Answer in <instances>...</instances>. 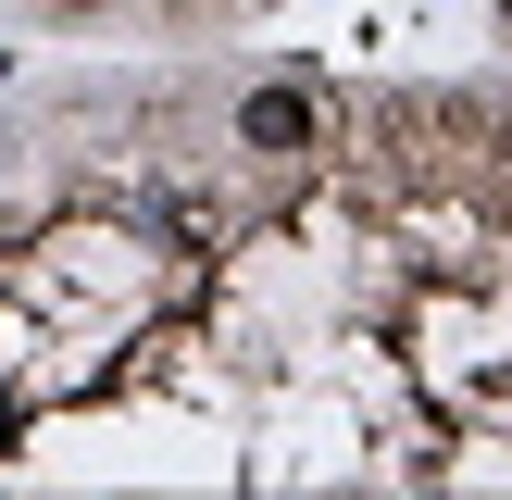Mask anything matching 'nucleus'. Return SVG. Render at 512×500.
Listing matches in <instances>:
<instances>
[{
  "label": "nucleus",
  "mask_w": 512,
  "mask_h": 500,
  "mask_svg": "<svg viewBox=\"0 0 512 500\" xmlns=\"http://www.w3.org/2000/svg\"><path fill=\"white\" fill-rule=\"evenodd\" d=\"M313 138H325V100H313V88H250V100H238V150H275V163H300Z\"/></svg>",
  "instance_id": "f257e3e1"
},
{
  "label": "nucleus",
  "mask_w": 512,
  "mask_h": 500,
  "mask_svg": "<svg viewBox=\"0 0 512 500\" xmlns=\"http://www.w3.org/2000/svg\"><path fill=\"white\" fill-rule=\"evenodd\" d=\"M63 13H100V0H63Z\"/></svg>",
  "instance_id": "f03ea898"
}]
</instances>
